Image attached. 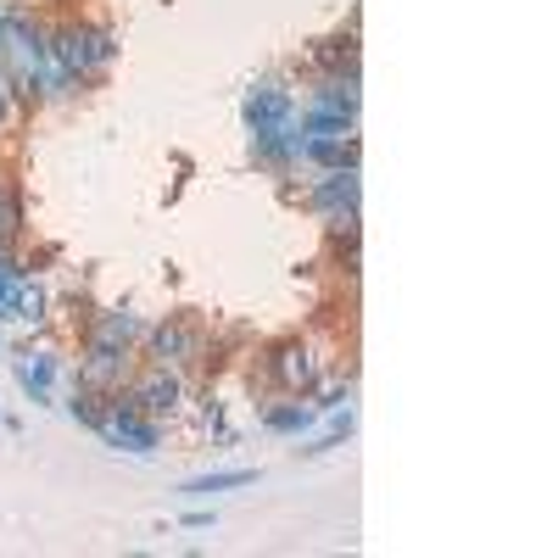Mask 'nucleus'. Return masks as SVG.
Here are the masks:
<instances>
[{
	"label": "nucleus",
	"instance_id": "16",
	"mask_svg": "<svg viewBox=\"0 0 558 558\" xmlns=\"http://www.w3.org/2000/svg\"><path fill=\"white\" fill-rule=\"evenodd\" d=\"M324 418H330V425H324V436L302 447L307 458H318V452H336V447H347V441L357 436V413H352V402H347V408H330Z\"/></svg>",
	"mask_w": 558,
	"mask_h": 558
},
{
	"label": "nucleus",
	"instance_id": "19",
	"mask_svg": "<svg viewBox=\"0 0 558 558\" xmlns=\"http://www.w3.org/2000/svg\"><path fill=\"white\" fill-rule=\"evenodd\" d=\"M324 235H330V246H352L363 235V207L352 213H336V218H324Z\"/></svg>",
	"mask_w": 558,
	"mask_h": 558
},
{
	"label": "nucleus",
	"instance_id": "6",
	"mask_svg": "<svg viewBox=\"0 0 558 558\" xmlns=\"http://www.w3.org/2000/svg\"><path fill=\"white\" fill-rule=\"evenodd\" d=\"M291 118H296V89H291V78H286V73L257 78V84L246 89V96H241V123H246V134L291 129Z\"/></svg>",
	"mask_w": 558,
	"mask_h": 558
},
{
	"label": "nucleus",
	"instance_id": "2",
	"mask_svg": "<svg viewBox=\"0 0 558 558\" xmlns=\"http://www.w3.org/2000/svg\"><path fill=\"white\" fill-rule=\"evenodd\" d=\"M207 352H213V336H207V318L196 313H168L146 324V336H140V363H162V368H179V375H202Z\"/></svg>",
	"mask_w": 558,
	"mask_h": 558
},
{
	"label": "nucleus",
	"instance_id": "17",
	"mask_svg": "<svg viewBox=\"0 0 558 558\" xmlns=\"http://www.w3.org/2000/svg\"><path fill=\"white\" fill-rule=\"evenodd\" d=\"M257 470H218V475H196L184 481V497H213V492H235V486H252Z\"/></svg>",
	"mask_w": 558,
	"mask_h": 558
},
{
	"label": "nucleus",
	"instance_id": "15",
	"mask_svg": "<svg viewBox=\"0 0 558 558\" xmlns=\"http://www.w3.org/2000/svg\"><path fill=\"white\" fill-rule=\"evenodd\" d=\"M357 140H307L296 134V168L307 173H324V168H357Z\"/></svg>",
	"mask_w": 558,
	"mask_h": 558
},
{
	"label": "nucleus",
	"instance_id": "14",
	"mask_svg": "<svg viewBox=\"0 0 558 558\" xmlns=\"http://www.w3.org/2000/svg\"><path fill=\"white\" fill-rule=\"evenodd\" d=\"M28 229V207H23V179L0 162V252H17Z\"/></svg>",
	"mask_w": 558,
	"mask_h": 558
},
{
	"label": "nucleus",
	"instance_id": "20",
	"mask_svg": "<svg viewBox=\"0 0 558 558\" xmlns=\"http://www.w3.org/2000/svg\"><path fill=\"white\" fill-rule=\"evenodd\" d=\"M23 123V101L12 96V84H7V73H0V129H17Z\"/></svg>",
	"mask_w": 558,
	"mask_h": 558
},
{
	"label": "nucleus",
	"instance_id": "10",
	"mask_svg": "<svg viewBox=\"0 0 558 558\" xmlns=\"http://www.w3.org/2000/svg\"><path fill=\"white\" fill-rule=\"evenodd\" d=\"M296 68H302V78H313V73H357V28H347V34H324V39L302 45Z\"/></svg>",
	"mask_w": 558,
	"mask_h": 558
},
{
	"label": "nucleus",
	"instance_id": "11",
	"mask_svg": "<svg viewBox=\"0 0 558 558\" xmlns=\"http://www.w3.org/2000/svg\"><path fill=\"white\" fill-rule=\"evenodd\" d=\"M302 101L357 118V112H363V73H313V78L302 84Z\"/></svg>",
	"mask_w": 558,
	"mask_h": 558
},
{
	"label": "nucleus",
	"instance_id": "5",
	"mask_svg": "<svg viewBox=\"0 0 558 558\" xmlns=\"http://www.w3.org/2000/svg\"><path fill=\"white\" fill-rule=\"evenodd\" d=\"M140 363V347H118V341H96V336H78L73 347V386H89V391H123V380L134 375Z\"/></svg>",
	"mask_w": 558,
	"mask_h": 558
},
{
	"label": "nucleus",
	"instance_id": "12",
	"mask_svg": "<svg viewBox=\"0 0 558 558\" xmlns=\"http://www.w3.org/2000/svg\"><path fill=\"white\" fill-rule=\"evenodd\" d=\"M151 318H140L129 302H112V307H89L84 330L78 336H96V341H118V347H140V336H146Z\"/></svg>",
	"mask_w": 558,
	"mask_h": 558
},
{
	"label": "nucleus",
	"instance_id": "3",
	"mask_svg": "<svg viewBox=\"0 0 558 558\" xmlns=\"http://www.w3.org/2000/svg\"><path fill=\"white\" fill-rule=\"evenodd\" d=\"M257 368L279 397H307L324 375H330V357L313 347V336H279L257 352Z\"/></svg>",
	"mask_w": 558,
	"mask_h": 558
},
{
	"label": "nucleus",
	"instance_id": "9",
	"mask_svg": "<svg viewBox=\"0 0 558 558\" xmlns=\"http://www.w3.org/2000/svg\"><path fill=\"white\" fill-rule=\"evenodd\" d=\"M12 375H17V386H23V397L34 408H51L57 402V380H62V357L45 341H23L17 357H12Z\"/></svg>",
	"mask_w": 558,
	"mask_h": 558
},
{
	"label": "nucleus",
	"instance_id": "8",
	"mask_svg": "<svg viewBox=\"0 0 558 558\" xmlns=\"http://www.w3.org/2000/svg\"><path fill=\"white\" fill-rule=\"evenodd\" d=\"M302 207L313 218H336V213L363 207V168H324V173H313L307 191H302Z\"/></svg>",
	"mask_w": 558,
	"mask_h": 558
},
{
	"label": "nucleus",
	"instance_id": "13",
	"mask_svg": "<svg viewBox=\"0 0 558 558\" xmlns=\"http://www.w3.org/2000/svg\"><path fill=\"white\" fill-rule=\"evenodd\" d=\"M257 418H263V430H268V436H307L324 413L313 408V397H274Z\"/></svg>",
	"mask_w": 558,
	"mask_h": 558
},
{
	"label": "nucleus",
	"instance_id": "18",
	"mask_svg": "<svg viewBox=\"0 0 558 558\" xmlns=\"http://www.w3.org/2000/svg\"><path fill=\"white\" fill-rule=\"evenodd\" d=\"M68 413L78 418L84 430H96V425H101V413H107V397H101V391H89V386H73V391H68Z\"/></svg>",
	"mask_w": 558,
	"mask_h": 558
},
{
	"label": "nucleus",
	"instance_id": "23",
	"mask_svg": "<svg viewBox=\"0 0 558 558\" xmlns=\"http://www.w3.org/2000/svg\"><path fill=\"white\" fill-rule=\"evenodd\" d=\"M0 17H7V0H0Z\"/></svg>",
	"mask_w": 558,
	"mask_h": 558
},
{
	"label": "nucleus",
	"instance_id": "22",
	"mask_svg": "<svg viewBox=\"0 0 558 558\" xmlns=\"http://www.w3.org/2000/svg\"><path fill=\"white\" fill-rule=\"evenodd\" d=\"M23 7H34V12L45 17V7H57V12H68V7H73V0H23Z\"/></svg>",
	"mask_w": 558,
	"mask_h": 558
},
{
	"label": "nucleus",
	"instance_id": "7",
	"mask_svg": "<svg viewBox=\"0 0 558 558\" xmlns=\"http://www.w3.org/2000/svg\"><path fill=\"white\" fill-rule=\"evenodd\" d=\"M96 436H101L112 452H134V458H151V452L162 447V425H157V418H146L140 408H129V402H118V397H107V413H101Z\"/></svg>",
	"mask_w": 558,
	"mask_h": 558
},
{
	"label": "nucleus",
	"instance_id": "4",
	"mask_svg": "<svg viewBox=\"0 0 558 558\" xmlns=\"http://www.w3.org/2000/svg\"><path fill=\"white\" fill-rule=\"evenodd\" d=\"M118 402L140 408L146 418H157V425L168 430L173 418L184 413V402H191V375H179V368H162V363H134V375L123 380V391H112Z\"/></svg>",
	"mask_w": 558,
	"mask_h": 558
},
{
	"label": "nucleus",
	"instance_id": "21",
	"mask_svg": "<svg viewBox=\"0 0 558 558\" xmlns=\"http://www.w3.org/2000/svg\"><path fill=\"white\" fill-rule=\"evenodd\" d=\"M179 525H184V531H213V514H207V508H191Z\"/></svg>",
	"mask_w": 558,
	"mask_h": 558
},
{
	"label": "nucleus",
	"instance_id": "1",
	"mask_svg": "<svg viewBox=\"0 0 558 558\" xmlns=\"http://www.w3.org/2000/svg\"><path fill=\"white\" fill-rule=\"evenodd\" d=\"M118 51H123V39H118V28H112V23L78 17V12L51 17V57L62 62V73H68L78 89L101 84V78L112 73Z\"/></svg>",
	"mask_w": 558,
	"mask_h": 558
}]
</instances>
